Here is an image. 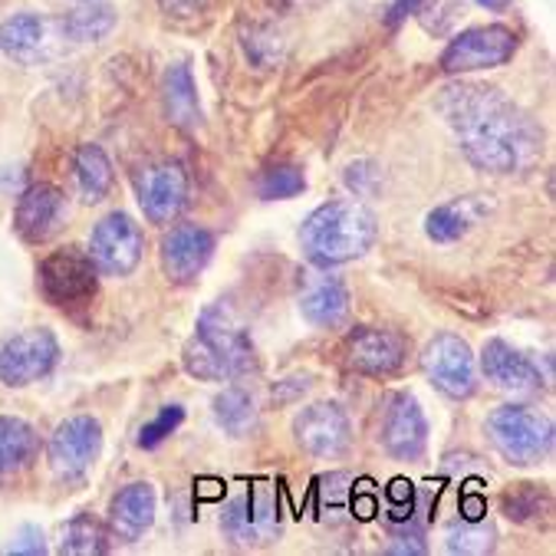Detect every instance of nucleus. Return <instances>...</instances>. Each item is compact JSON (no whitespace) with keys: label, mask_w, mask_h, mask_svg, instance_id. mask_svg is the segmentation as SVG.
Segmentation results:
<instances>
[{"label":"nucleus","mask_w":556,"mask_h":556,"mask_svg":"<svg viewBox=\"0 0 556 556\" xmlns=\"http://www.w3.org/2000/svg\"><path fill=\"white\" fill-rule=\"evenodd\" d=\"M438 113L458 136L468 162L491 175H510L543 152L540 126L494 86L458 83L441 89Z\"/></svg>","instance_id":"1"},{"label":"nucleus","mask_w":556,"mask_h":556,"mask_svg":"<svg viewBox=\"0 0 556 556\" xmlns=\"http://www.w3.org/2000/svg\"><path fill=\"white\" fill-rule=\"evenodd\" d=\"M181 363L185 372L201 382H228L254 369V343L225 300L211 303L198 316L194 337L188 340Z\"/></svg>","instance_id":"2"},{"label":"nucleus","mask_w":556,"mask_h":556,"mask_svg":"<svg viewBox=\"0 0 556 556\" xmlns=\"http://www.w3.org/2000/svg\"><path fill=\"white\" fill-rule=\"evenodd\" d=\"M379 238L376 214L359 201H329L319 204L300 228L303 257L313 267H340L372 251Z\"/></svg>","instance_id":"3"},{"label":"nucleus","mask_w":556,"mask_h":556,"mask_svg":"<svg viewBox=\"0 0 556 556\" xmlns=\"http://www.w3.org/2000/svg\"><path fill=\"white\" fill-rule=\"evenodd\" d=\"M488 434L504 462L540 465L553 452V421L530 405H501L488 415Z\"/></svg>","instance_id":"4"},{"label":"nucleus","mask_w":556,"mask_h":556,"mask_svg":"<svg viewBox=\"0 0 556 556\" xmlns=\"http://www.w3.org/2000/svg\"><path fill=\"white\" fill-rule=\"evenodd\" d=\"M37 287L50 306L76 309L86 306L99 290V270L79 248H60L43 257L37 270Z\"/></svg>","instance_id":"5"},{"label":"nucleus","mask_w":556,"mask_h":556,"mask_svg":"<svg viewBox=\"0 0 556 556\" xmlns=\"http://www.w3.org/2000/svg\"><path fill=\"white\" fill-rule=\"evenodd\" d=\"M146 251V235L126 211L105 214L89 235V261L105 277H129Z\"/></svg>","instance_id":"6"},{"label":"nucleus","mask_w":556,"mask_h":556,"mask_svg":"<svg viewBox=\"0 0 556 556\" xmlns=\"http://www.w3.org/2000/svg\"><path fill=\"white\" fill-rule=\"evenodd\" d=\"M421 369L428 382L455 402L471 399L478 392V359L471 346L455 332H438L421 353Z\"/></svg>","instance_id":"7"},{"label":"nucleus","mask_w":556,"mask_h":556,"mask_svg":"<svg viewBox=\"0 0 556 556\" xmlns=\"http://www.w3.org/2000/svg\"><path fill=\"white\" fill-rule=\"evenodd\" d=\"M517 53V34L504 24H484V27H468L462 30L441 53V70L462 76V73H478V70H497L510 63Z\"/></svg>","instance_id":"8"},{"label":"nucleus","mask_w":556,"mask_h":556,"mask_svg":"<svg viewBox=\"0 0 556 556\" xmlns=\"http://www.w3.org/2000/svg\"><path fill=\"white\" fill-rule=\"evenodd\" d=\"M220 530L235 546L267 543L280 530V501L267 484H251L235 494L220 514Z\"/></svg>","instance_id":"9"},{"label":"nucleus","mask_w":556,"mask_h":556,"mask_svg":"<svg viewBox=\"0 0 556 556\" xmlns=\"http://www.w3.org/2000/svg\"><path fill=\"white\" fill-rule=\"evenodd\" d=\"M60 363V340L50 329H24L0 346V382L11 389L34 386L47 379Z\"/></svg>","instance_id":"10"},{"label":"nucleus","mask_w":556,"mask_h":556,"mask_svg":"<svg viewBox=\"0 0 556 556\" xmlns=\"http://www.w3.org/2000/svg\"><path fill=\"white\" fill-rule=\"evenodd\" d=\"M102 455V425L92 415H73L50 438V468L63 481L83 478Z\"/></svg>","instance_id":"11"},{"label":"nucleus","mask_w":556,"mask_h":556,"mask_svg":"<svg viewBox=\"0 0 556 556\" xmlns=\"http://www.w3.org/2000/svg\"><path fill=\"white\" fill-rule=\"evenodd\" d=\"M293 438L313 458H323V462L340 458L350 448V438H353L350 415L337 402L309 405L293 418Z\"/></svg>","instance_id":"12"},{"label":"nucleus","mask_w":556,"mask_h":556,"mask_svg":"<svg viewBox=\"0 0 556 556\" xmlns=\"http://www.w3.org/2000/svg\"><path fill=\"white\" fill-rule=\"evenodd\" d=\"M346 363L350 369L372 376V379L395 376L408 363V340L395 329L359 326L346 337Z\"/></svg>","instance_id":"13"},{"label":"nucleus","mask_w":556,"mask_h":556,"mask_svg":"<svg viewBox=\"0 0 556 556\" xmlns=\"http://www.w3.org/2000/svg\"><path fill=\"white\" fill-rule=\"evenodd\" d=\"M136 194L152 225H172L188 204V175L178 162H155L136 175Z\"/></svg>","instance_id":"14"},{"label":"nucleus","mask_w":556,"mask_h":556,"mask_svg":"<svg viewBox=\"0 0 556 556\" xmlns=\"http://www.w3.org/2000/svg\"><path fill=\"white\" fill-rule=\"evenodd\" d=\"M214 257V235L201 225H178L162 238L159 261L172 283H194Z\"/></svg>","instance_id":"15"},{"label":"nucleus","mask_w":556,"mask_h":556,"mask_svg":"<svg viewBox=\"0 0 556 556\" xmlns=\"http://www.w3.org/2000/svg\"><path fill=\"white\" fill-rule=\"evenodd\" d=\"M66 220V194L56 185H30L14 207V231L24 244H47Z\"/></svg>","instance_id":"16"},{"label":"nucleus","mask_w":556,"mask_h":556,"mask_svg":"<svg viewBox=\"0 0 556 556\" xmlns=\"http://www.w3.org/2000/svg\"><path fill=\"white\" fill-rule=\"evenodd\" d=\"M382 448L399 462H418L428 448V421L415 395L399 392L382 415Z\"/></svg>","instance_id":"17"},{"label":"nucleus","mask_w":556,"mask_h":556,"mask_svg":"<svg viewBox=\"0 0 556 556\" xmlns=\"http://www.w3.org/2000/svg\"><path fill=\"white\" fill-rule=\"evenodd\" d=\"M478 363H481L484 379L504 392L527 395V392L543 389V372L536 369V363L530 356H523L520 350H514L507 340H488Z\"/></svg>","instance_id":"18"},{"label":"nucleus","mask_w":556,"mask_h":556,"mask_svg":"<svg viewBox=\"0 0 556 556\" xmlns=\"http://www.w3.org/2000/svg\"><path fill=\"white\" fill-rule=\"evenodd\" d=\"M155 488L146 481H136L129 488H123L113 504H109V536L123 540V543H136L146 536V530L155 523Z\"/></svg>","instance_id":"19"},{"label":"nucleus","mask_w":556,"mask_h":556,"mask_svg":"<svg viewBox=\"0 0 556 556\" xmlns=\"http://www.w3.org/2000/svg\"><path fill=\"white\" fill-rule=\"evenodd\" d=\"M300 313L306 323L323 326V329H337L346 323L350 316V290L340 277H323L319 283H313L303 300H300Z\"/></svg>","instance_id":"20"},{"label":"nucleus","mask_w":556,"mask_h":556,"mask_svg":"<svg viewBox=\"0 0 556 556\" xmlns=\"http://www.w3.org/2000/svg\"><path fill=\"white\" fill-rule=\"evenodd\" d=\"M40 455V434L30 421L0 415V475H17Z\"/></svg>","instance_id":"21"},{"label":"nucleus","mask_w":556,"mask_h":556,"mask_svg":"<svg viewBox=\"0 0 556 556\" xmlns=\"http://www.w3.org/2000/svg\"><path fill=\"white\" fill-rule=\"evenodd\" d=\"M162 89H165V113H168V119L178 129L194 132L201 126V102H198V86H194L191 70L185 63L168 66Z\"/></svg>","instance_id":"22"},{"label":"nucleus","mask_w":556,"mask_h":556,"mask_svg":"<svg viewBox=\"0 0 556 556\" xmlns=\"http://www.w3.org/2000/svg\"><path fill=\"white\" fill-rule=\"evenodd\" d=\"M484 214V204L478 198H455L448 204L434 207L428 217H425V235L434 241V244H452V241H462L471 225H478V217Z\"/></svg>","instance_id":"23"},{"label":"nucleus","mask_w":556,"mask_h":556,"mask_svg":"<svg viewBox=\"0 0 556 556\" xmlns=\"http://www.w3.org/2000/svg\"><path fill=\"white\" fill-rule=\"evenodd\" d=\"M47 24L37 14H14L0 24V53L14 63H34L43 53Z\"/></svg>","instance_id":"24"},{"label":"nucleus","mask_w":556,"mask_h":556,"mask_svg":"<svg viewBox=\"0 0 556 556\" xmlns=\"http://www.w3.org/2000/svg\"><path fill=\"white\" fill-rule=\"evenodd\" d=\"M73 175H76V185H79V194L86 204L102 201L109 194V188H113V162H109V155L92 142L76 149Z\"/></svg>","instance_id":"25"},{"label":"nucleus","mask_w":556,"mask_h":556,"mask_svg":"<svg viewBox=\"0 0 556 556\" xmlns=\"http://www.w3.org/2000/svg\"><path fill=\"white\" fill-rule=\"evenodd\" d=\"M214 421L231 438H244L257 425V402L248 389L231 386L214 399Z\"/></svg>","instance_id":"26"},{"label":"nucleus","mask_w":556,"mask_h":556,"mask_svg":"<svg viewBox=\"0 0 556 556\" xmlns=\"http://www.w3.org/2000/svg\"><path fill=\"white\" fill-rule=\"evenodd\" d=\"M60 27L73 43H96L116 27V11L102 4V0H86L83 8H76L73 14L63 17Z\"/></svg>","instance_id":"27"},{"label":"nucleus","mask_w":556,"mask_h":556,"mask_svg":"<svg viewBox=\"0 0 556 556\" xmlns=\"http://www.w3.org/2000/svg\"><path fill=\"white\" fill-rule=\"evenodd\" d=\"M494 523H488V517L481 520H455L444 530V546L452 553H491L494 549Z\"/></svg>","instance_id":"28"},{"label":"nucleus","mask_w":556,"mask_h":556,"mask_svg":"<svg viewBox=\"0 0 556 556\" xmlns=\"http://www.w3.org/2000/svg\"><path fill=\"white\" fill-rule=\"evenodd\" d=\"M109 549V530L99 527L89 514H79L70 520L66 533H63V553H79V556H89V553H105Z\"/></svg>","instance_id":"29"},{"label":"nucleus","mask_w":556,"mask_h":556,"mask_svg":"<svg viewBox=\"0 0 556 556\" xmlns=\"http://www.w3.org/2000/svg\"><path fill=\"white\" fill-rule=\"evenodd\" d=\"M306 188V175L296 168V165H277V168H267L257 181V194L264 201H287V198H296L300 191Z\"/></svg>","instance_id":"30"},{"label":"nucleus","mask_w":556,"mask_h":556,"mask_svg":"<svg viewBox=\"0 0 556 556\" xmlns=\"http://www.w3.org/2000/svg\"><path fill=\"white\" fill-rule=\"evenodd\" d=\"M504 510L514 520H536L549 510V494L536 484H517L504 494Z\"/></svg>","instance_id":"31"},{"label":"nucleus","mask_w":556,"mask_h":556,"mask_svg":"<svg viewBox=\"0 0 556 556\" xmlns=\"http://www.w3.org/2000/svg\"><path fill=\"white\" fill-rule=\"evenodd\" d=\"M181 421H185V408H181V405H165L149 425H142V431H139V448H146V452L159 448V444H162L172 431H178Z\"/></svg>","instance_id":"32"},{"label":"nucleus","mask_w":556,"mask_h":556,"mask_svg":"<svg viewBox=\"0 0 556 556\" xmlns=\"http://www.w3.org/2000/svg\"><path fill=\"white\" fill-rule=\"evenodd\" d=\"M323 484V507H343L346 501V484H350V475H329L319 481Z\"/></svg>","instance_id":"33"},{"label":"nucleus","mask_w":556,"mask_h":556,"mask_svg":"<svg viewBox=\"0 0 556 556\" xmlns=\"http://www.w3.org/2000/svg\"><path fill=\"white\" fill-rule=\"evenodd\" d=\"M8 553H47V543H43V533L37 527H24L17 533V540L8 546Z\"/></svg>","instance_id":"34"},{"label":"nucleus","mask_w":556,"mask_h":556,"mask_svg":"<svg viewBox=\"0 0 556 556\" xmlns=\"http://www.w3.org/2000/svg\"><path fill=\"white\" fill-rule=\"evenodd\" d=\"M484 514H488V501H484V497L471 494V497H465V501H462V517H468V520H481Z\"/></svg>","instance_id":"35"},{"label":"nucleus","mask_w":556,"mask_h":556,"mask_svg":"<svg viewBox=\"0 0 556 556\" xmlns=\"http://www.w3.org/2000/svg\"><path fill=\"white\" fill-rule=\"evenodd\" d=\"M421 4H425V0H395V8H392L389 21H392V24H399V21H405L408 14H415Z\"/></svg>","instance_id":"36"},{"label":"nucleus","mask_w":556,"mask_h":556,"mask_svg":"<svg viewBox=\"0 0 556 556\" xmlns=\"http://www.w3.org/2000/svg\"><path fill=\"white\" fill-rule=\"evenodd\" d=\"M478 8H488V11H494V14H501V11H507L510 8V0H475Z\"/></svg>","instance_id":"37"},{"label":"nucleus","mask_w":556,"mask_h":556,"mask_svg":"<svg viewBox=\"0 0 556 556\" xmlns=\"http://www.w3.org/2000/svg\"><path fill=\"white\" fill-rule=\"evenodd\" d=\"M79 4H86V0H79Z\"/></svg>","instance_id":"38"}]
</instances>
